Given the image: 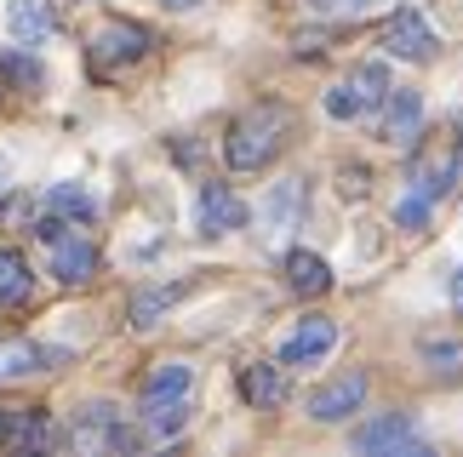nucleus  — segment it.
<instances>
[{"instance_id":"obj_28","label":"nucleus","mask_w":463,"mask_h":457,"mask_svg":"<svg viewBox=\"0 0 463 457\" xmlns=\"http://www.w3.org/2000/svg\"><path fill=\"white\" fill-rule=\"evenodd\" d=\"M0 178H6V161H0Z\"/></svg>"},{"instance_id":"obj_23","label":"nucleus","mask_w":463,"mask_h":457,"mask_svg":"<svg viewBox=\"0 0 463 457\" xmlns=\"http://www.w3.org/2000/svg\"><path fill=\"white\" fill-rule=\"evenodd\" d=\"M6 75H12V80H24V86H41V69L24 63V58H12V63H6Z\"/></svg>"},{"instance_id":"obj_10","label":"nucleus","mask_w":463,"mask_h":457,"mask_svg":"<svg viewBox=\"0 0 463 457\" xmlns=\"http://www.w3.org/2000/svg\"><path fill=\"white\" fill-rule=\"evenodd\" d=\"M361 400H366V378L349 372V378L326 383L320 395H309V417H315V424H344L349 412H361Z\"/></svg>"},{"instance_id":"obj_17","label":"nucleus","mask_w":463,"mask_h":457,"mask_svg":"<svg viewBox=\"0 0 463 457\" xmlns=\"http://www.w3.org/2000/svg\"><path fill=\"white\" fill-rule=\"evenodd\" d=\"M287 286H292V292H304V297H320V292L332 286L326 257H315V252H292V257H287Z\"/></svg>"},{"instance_id":"obj_22","label":"nucleus","mask_w":463,"mask_h":457,"mask_svg":"<svg viewBox=\"0 0 463 457\" xmlns=\"http://www.w3.org/2000/svg\"><path fill=\"white\" fill-rule=\"evenodd\" d=\"M298 201H304V189H298V183H287V189H280V195H275V206H269V218H275V223H287V218H298Z\"/></svg>"},{"instance_id":"obj_3","label":"nucleus","mask_w":463,"mask_h":457,"mask_svg":"<svg viewBox=\"0 0 463 457\" xmlns=\"http://www.w3.org/2000/svg\"><path fill=\"white\" fill-rule=\"evenodd\" d=\"M378 103H389V69L383 63H361L349 80H337L326 92V115L332 120H354V115L378 109Z\"/></svg>"},{"instance_id":"obj_18","label":"nucleus","mask_w":463,"mask_h":457,"mask_svg":"<svg viewBox=\"0 0 463 457\" xmlns=\"http://www.w3.org/2000/svg\"><path fill=\"white\" fill-rule=\"evenodd\" d=\"M34 292V275H29V257L17 246H0V303H24Z\"/></svg>"},{"instance_id":"obj_9","label":"nucleus","mask_w":463,"mask_h":457,"mask_svg":"<svg viewBox=\"0 0 463 457\" xmlns=\"http://www.w3.org/2000/svg\"><path fill=\"white\" fill-rule=\"evenodd\" d=\"M52 246V275L63 280V286H80V280H92L98 275V246L92 240H80V235H63L58 240H46Z\"/></svg>"},{"instance_id":"obj_24","label":"nucleus","mask_w":463,"mask_h":457,"mask_svg":"<svg viewBox=\"0 0 463 457\" xmlns=\"http://www.w3.org/2000/svg\"><path fill=\"white\" fill-rule=\"evenodd\" d=\"M309 6H315V12H361L366 0H309Z\"/></svg>"},{"instance_id":"obj_19","label":"nucleus","mask_w":463,"mask_h":457,"mask_svg":"<svg viewBox=\"0 0 463 457\" xmlns=\"http://www.w3.org/2000/svg\"><path fill=\"white\" fill-rule=\"evenodd\" d=\"M241 395L252 400V406H280V400H287V378H280V366H246Z\"/></svg>"},{"instance_id":"obj_6","label":"nucleus","mask_w":463,"mask_h":457,"mask_svg":"<svg viewBox=\"0 0 463 457\" xmlns=\"http://www.w3.org/2000/svg\"><path fill=\"white\" fill-rule=\"evenodd\" d=\"M149 46H155L149 29H137V23H103L98 41H92V63L98 69H120V63H137Z\"/></svg>"},{"instance_id":"obj_26","label":"nucleus","mask_w":463,"mask_h":457,"mask_svg":"<svg viewBox=\"0 0 463 457\" xmlns=\"http://www.w3.org/2000/svg\"><path fill=\"white\" fill-rule=\"evenodd\" d=\"M452 303H458V309H463V269H458V275H452Z\"/></svg>"},{"instance_id":"obj_14","label":"nucleus","mask_w":463,"mask_h":457,"mask_svg":"<svg viewBox=\"0 0 463 457\" xmlns=\"http://www.w3.org/2000/svg\"><path fill=\"white\" fill-rule=\"evenodd\" d=\"M6 23H12V34H17L24 46H41L46 34L58 29V12H52V0H12Z\"/></svg>"},{"instance_id":"obj_20","label":"nucleus","mask_w":463,"mask_h":457,"mask_svg":"<svg viewBox=\"0 0 463 457\" xmlns=\"http://www.w3.org/2000/svg\"><path fill=\"white\" fill-rule=\"evenodd\" d=\"M184 292H189V280H177V286H144V292L132 297V326H155V321H160V314H166Z\"/></svg>"},{"instance_id":"obj_7","label":"nucleus","mask_w":463,"mask_h":457,"mask_svg":"<svg viewBox=\"0 0 463 457\" xmlns=\"http://www.w3.org/2000/svg\"><path fill=\"white\" fill-rule=\"evenodd\" d=\"M194 223H201V235H229V228L246 223V201L229 183H206L201 201H194Z\"/></svg>"},{"instance_id":"obj_2","label":"nucleus","mask_w":463,"mask_h":457,"mask_svg":"<svg viewBox=\"0 0 463 457\" xmlns=\"http://www.w3.org/2000/svg\"><path fill=\"white\" fill-rule=\"evenodd\" d=\"M189 383H194V372L184 360H160L149 372V383H144V424H149V434H177L189 424Z\"/></svg>"},{"instance_id":"obj_15","label":"nucleus","mask_w":463,"mask_h":457,"mask_svg":"<svg viewBox=\"0 0 463 457\" xmlns=\"http://www.w3.org/2000/svg\"><path fill=\"white\" fill-rule=\"evenodd\" d=\"M418 120H423L418 92H389V115H383V137H389V144L412 149L418 144Z\"/></svg>"},{"instance_id":"obj_25","label":"nucleus","mask_w":463,"mask_h":457,"mask_svg":"<svg viewBox=\"0 0 463 457\" xmlns=\"http://www.w3.org/2000/svg\"><path fill=\"white\" fill-rule=\"evenodd\" d=\"M430 360H447V366H458V360H463V349H458V343H430Z\"/></svg>"},{"instance_id":"obj_11","label":"nucleus","mask_w":463,"mask_h":457,"mask_svg":"<svg viewBox=\"0 0 463 457\" xmlns=\"http://www.w3.org/2000/svg\"><path fill=\"white\" fill-rule=\"evenodd\" d=\"M337 343V326L326 321V314H309V321H298V331L287 338V349H280V360L287 366H315L326 349Z\"/></svg>"},{"instance_id":"obj_13","label":"nucleus","mask_w":463,"mask_h":457,"mask_svg":"<svg viewBox=\"0 0 463 457\" xmlns=\"http://www.w3.org/2000/svg\"><path fill=\"white\" fill-rule=\"evenodd\" d=\"M75 441H80V446H103V452H132L137 434L120 429L115 406H86V424L75 429Z\"/></svg>"},{"instance_id":"obj_1","label":"nucleus","mask_w":463,"mask_h":457,"mask_svg":"<svg viewBox=\"0 0 463 457\" xmlns=\"http://www.w3.org/2000/svg\"><path fill=\"white\" fill-rule=\"evenodd\" d=\"M287 132H292V109H287V103H258V109H246L235 126H229V137H223L229 166H235V172H263L280 154Z\"/></svg>"},{"instance_id":"obj_27","label":"nucleus","mask_w":463,"mask_h":457,"mask_svg":"<svg viewBox=\"0 0 463 457\" xmlns=\"http://www.w3.org/2000/svg\"><path fill=\"white\" fill-rule=\"evenodd\" d=\"M166 6H172V12H189V6H201V0H166Z\"/></svg>"},{"instance_id":"obj_5","label":"nucleus","mask_w":463,"mask_h":457,"mask_svg":"<svg viewBox=\"0 0 463 457\" xmlns=\"http://www.w3.org/2000/svg\"><path fill=\"white\" fill-rule=\"evenodd\" d=\"M354 452H406V457H418L423 452V434L412 429V417H406V412H383V417H372V424L354 434Z\"/></svg>"},{"instance_id":"obj_29","label":"nucleus","mask_w":463,"mask_h":457,"mask_svg":"<svg viewBox=\"0 0 463 457\" xmlns=\"http://www.w3.org/2000/svg\"><path fill=\"white\" fill-rule=\"evenodd\" d=\"M458 132H463V120H458Z\"/></svg>"},{"instance_id":"obj_12","label":"nucleus","mask_w":463,"mask_h":457,"mask_svg":"<svg viewBox=\"0 0 463 457\" xmlns=\"http://www.w3.org/2000/svg\"><path fill=\"white\" fill-rule=\"evenodd\" d=\"M458 178H463V144H458V149H440V154H430V161H418V166H412V189H418V201H440Z\"/></svg>"},{"instance_id":"obj_4","label":"nucleus","mask_w":463,"mask_h":457,"mask_svg":"<svg viewBox=\"0 0 463 457\" xmlns=\"http://www.w3.org/2000/svg\"><path fill=\"white\" fill-rule=\"evenodd\" d=\"M378 41H383V51H389V58H406V63H423V58H435V46H440V41H435V29L423 23V12H412V6L389 17Z\"/></svg>"},{"instance_id":"obj_8","label":"nucleus","mask_w":463,"mask_h":457,"mask_svg":"<svg viewBox=\"0 0 463 457\" xmlns=\"http://www.w3.org/2000/svg\"><path fill=\"white\" fill-rule=\"evenodd\" d=\"M0 446H17V452H46V446H58V429L46 424V412L6 406V412H0Z\"/></svg>"},{"instance_id":"obj_16","label":"nucleus","mask_w":463,"mask_h":457,"mask_svg":"<svg viewBox=\"0 0 463 457\" xmlns=\"http://www.w3.org/2000/svg\"><path fill=\"white\" fill-rule=\"evenodd\" d=\"M46 360H58V355H52V349H34V343H24V338H6V343H0V383L41 372Z\"/></svg>"},{"instance_id":"obj_21","label":"nucleus","mask_w":463,"mask_h":457,"mask_svg":"<svg viewBox=\"0 0 463 457\" xmlns=\"http://www.w3.org/2000/svg\"><path fill=\"white\" fill-rule=\"evenodd\" d=\"M52 206H58V212H69V218H92V201L80 195V189H52Z\"/></svg>"}]
</instances>
